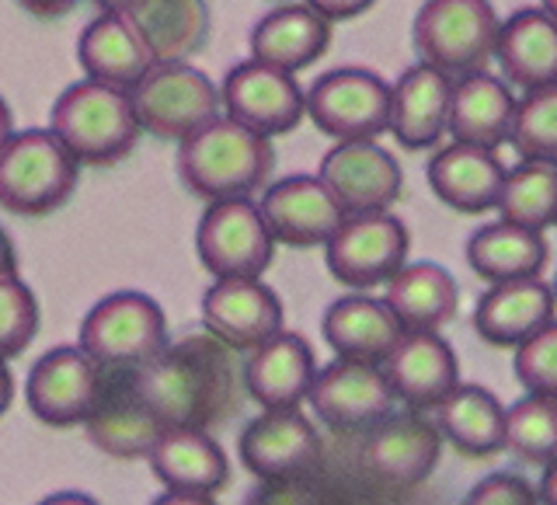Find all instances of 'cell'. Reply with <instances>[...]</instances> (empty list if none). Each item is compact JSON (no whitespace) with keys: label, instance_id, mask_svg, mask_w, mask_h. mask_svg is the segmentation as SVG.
<instances>
[{"label":"cell","instance_id":"obj_13","mask_svg":"<svg viewBox=\"0 0 557 505\" xmlns=\"http://www.w3.org/2000/svg\"><path fill=\"white\" fill-rule=\"evenodd\" d=\"M318 178L345 217L387 213L405 188V171H400L397 157L387 147H380L376 139L335 144L321 157Z\"/></svg>","mask_w":557,"mask_h":505},{"label":"cell","instance_id":"obj_27","mask_svg":"<svg viewBox=\"0 0 557 505\" xmlns=\"http://www.w3.org/2000/svg\"><path fill=\"white\" fill-rule=\"evenodd\" d=\"M331 32H335L331 22H324L304 0H289V4H278L275 11H269L251 28V60L286 70V74H300V70L313 66L327 52Z\"/></svg>","mask_w":557,"mask_h":505},{"label":"cell","instance_id":"obj_22","mask_svg":"<svg viewBox=\"0 0 557 505\" xmlns=\"http://www.w3.org/2000/svg\"><path fill=\"white\" fill-rule=\"evenodd\" d=\"M147 464L153 478L164 484V492L216 495L231 484V457L209 435V429H164L150 446Z\"/></svg>","mask_w":557,"mask_h":505},{"label":"cell","instance_id":"obj_31","mask_svg":"<svg viewBox=\"0 0 557 505\" xmlns=\"http://www.w3.org/2000/svg\"><path fill=\"white\" fill-rule=\"evenodd\" d=\"M77 63L87 81L133 91L153 66V57L126 14H98L77 39Z\"/></svg>","mask_w":557,"mask_h":505},{"label":"cell","instance_id":"obj_39","mask_svg":"<svg viewBox=\"0 0 557 505\" xmlns=\"http://www.w3.org/2000/svg\"><path fill=\"white\" fill-rule=\"evenodd\" d=\"M512 370L527 394L554 397V391H557V324L540 328L536 335L516 345Z\"/></svg>","mask_w":557,"mask_h":505},{"label":"cell","instance_id":"obj_9","mask_svg":"<svg viewBox=\"0 0 557 505\" xmlns=\"http://www.w3.org/2000/svg\"><path fill=\"white\" fill-rule=\"evenodd\" d=\"M324 266L342 286L366 293L383 286L387 279L405 266L411 251V234L405 220L387 213H352L321 244Z\"/></svg>","mask_w":557,"mask_h":505},{"label":"cell","instance_id":"obj_44","mask_svg":"<svg viewBox=\"0 0 557 505\" xmlns=\"http://www.w3.org/2000/svg\"><path fill=\"white\" fill-rule=\"evenodd\" d=\"M150 505H220L216 495H191V492H161Z\"/></svg>","mask_w":557,"mask_h":505},{"label":"cell","instance_id":"obj_10","mask_svg":"<svg viewBox=\"0 0 557 505\" xmlns=\"http://www.w3.org/2000/svg\"><path fill=\"white\" fill-rule=\"evenodd\" d=\"M196 255L213 279H261L275 258V241L251 196L206 202L196 223Z\"/></svg>","mask_w":557,"mask_h":505},{"label":"cell","instance_id":"obj_46","mask_svg":"<svg viewBox=\"0 0 557 505\" xmlns=\"http://www.w3.org/2000/svg\"><path fill=\"white\" fill-rule=\"evenodd\" d=\"M0 275H17V248L4 226H0Z\"/></svg>","mask_w":557,"mask_h":505},{"label":"cell","instance_id":"obj_45","mask_svg":"<svg viewBox=\"0 0 557 505\" xmlns=\"http://www.w3.org/2000/svg\"><path fill=\"white\" fill-rule=\"evenodd\" d=\"M35 505H101L95 495H87V492H74V488H66V492H52L46 495L42 502H35Z\"/></svg>","mask_w":557,"mask_h":505},{"label":"cell","instance_id":"obj_36","mask_svg":"<svg viewBox=\"0 0 557 505\" xmlns=\"http://www.w3.org/2000/svg\"><path fill=\"white\" fill-rule=\"evenodd\" d=\"M502 449L516 453L522 464L544 467L557 457V408L554 397L527 394L505 408Z\"/></svg>","mask_w":557,"mask_h":505},{"label":"cell","instance_id":"obj_51","mask_svg":"<svg viewBox=\"0 0 557 505\" xmlns=\"http://www.w3.org/2000/svg\"><path fill=\"white\" fill-rule=\"evenodd\" d=\"M540 11H544V14H550L554 22H557V0H544V4H540Z\"/></svg>","mask_w":557,"mask_h":505},{"label":"cell","instance_id":"obj_8","mask_svg":"<svg viewBox=\"0 0 557 505\" xmlns=\"http://www.w3.org/2000/svg\"><path fill=\"white\" fill-rule=\"evenodd\" d=\"M139 133L153 139H185L220 115V91L209 74L191 63H153L133 91Z\"/></svg>","mask_w":557,"mask_h":505},{"label":"cell","instance_id":"obj_30","mask_svg":"<svg viewBox=\"0 0 557 505\" xmlns=\"http://www.w3.org/2000/svg\"><path fill=\"white\" fill-rule=\"evenodd\" d=\"M383 286L400 331H443L460 310V286L440 261H405Z\"/></svg>","mask_w":557,"mask_h":505},{"label":"cell","instance_id":"obj_40","mask_svg":"<svg viewBox=\"0 0 557 505\" xmlns=\"http://www.w3.org/2000/svg\"><path fill=\"white\" fill-rule=\"evenodd\" d=\"M463 505H536V492L516 470H495V475H484L470 488Z\"/></svg>","mask_w":557,"mask_h":505},{"label":"cell","instance_id":"obj_7","mask_svg":"<svg viewBox=\"0 0 557 505\" xmlns=\"http://www.w3.org/2000/svg\"><path fill=\"white\" fill-rule=\"evenodd\" d=\"M304 115L335 144L380 139L391 119V84L366 66L327 70L304 91Z\"/></svg>","mask_w":557,"mask_h":505},{"label":"cell","instance_id":"obj_17","mask_svg":"<svg viewBox=\"0 0 557 505\" xmlns=\"http://www.w3.org/2000/svg\"><path fill=\"white\" fill-rule=\"evenodd\" d=\"M440 453H443V440L435 432L432 418L405 408L383 415L376 426L366 429L362 464L383 484L414 488L435 470Z\"/></svg>","mask_w":557,"mask_h":505},{"label":"cell","instance_id":"obj_41","mask_svg":"<svg viewBox=\"0 0 557 505\" xmlns=\"http://www.w3.org/2000/svg\"><path fill=\"white\" fill-rule=\"evenodd\" d=\"M304 478H293V481H261V495L251 505H318L310 492H304Z\"/></svg>","mask_w":557,"mask_h":505},{"label":"cell","instance_id":"obj_33","mask_svg":"<svg viewBox=\"0 0 557 505\" xmlns=\"http://www.w3.org/2000/svg\"><path fill=\"white\" fill-rule=\"evenodd\" d=\"M550 261V244L544 231L516 223H484L467 237V266L478 279L492 283H509V279H533L544 275Z\"/></svg>","mask_w":557,"mask_h":505},{"label":"cell","instance_id":"obj_3","mask_svg":"<svg viewBox=\"0 0 557 505\" xmlns=\"http://www.w3.org/2000/svg\"><path fill=\"white\" fill-rule=\"evenodd\" d=\"M49 133L74 157L77 168H112L136 150L139 122L129 91L109 84H70L49 112Z\"/></svg>","mask_w":557,"mask_h":505},{"label":"cell","instance_id":"obj_50","mask_svg":"<svg viewBox=\"0 0 557 505\" xmlns=\"http://www.w3.org/2000/svg\"><path fill=\"white\" fill-rule=\"evenodd\" d=\"M14 133V115H11V104L0 98V147H4V139Z\"/></svg>","mask_w":557,"mask_h":505},{"label":"cell","instance_id":"obj_37","mask_svg":"<svg viewBox=\"0 0 557 505\" xmlns=\"http://www.w3.org/2000/svg\"><path fill=\"white\" fill-rule=\"evenodd\" d=\"M509 144L519 161H554L557 157V84L527 91L512 109Z\"/></svg>","mask_w":557,"mask_h":505},{"label":"cell","instance_id":"obj_4","mask_svg":"<svg viewBox=\"0 0 557 505\" xmlns=\"http://www.w3.org/2000/svg\"><path fill=\"white\" fill-rule=\"evenodd\" d=\"M171 342L168 313L150 293L119 290L84 313L77 345L104 373H133Z\"/></svg>","mask_w":557,"mask_h":505},{"label":"cell","instance_id":"obj_6","mask_svg":"<svg viewBox=\"0 0 557 505\" xmlns=\"http://www.w3.org/2000/svg\"><path fill=\"white\" fill-rule=\"evenodd\" d=\"M502 17L492 0H425L414 14L411 46L418 63L446 77L474 74L492 60Z\"/></svg>","mask_w":557,"mask_h":505},{"label":"cell","instance_id":"obj_20","mask_svg":"<svg viewBox=\"0 0 557 505\" xmlns=\"http://www.w3.org/2000/svg\"><path fill=\"white\" fill-rule=\"evenodd\" d=\"M258 213L265 220L272 241L286 244V248H321L345 217L318 174L278 178L265 188Z\"/></svg>","mask_w":557,"mask_h":505},{"label":"cell","instance_id":"obj_12","mask_svg":"<svg viewBox=\"0 0 557 505\" xmlns=\"http://www.w3.org/2000/svg\"><path fill=\"white\" fill-rule=\"evenodd\" d=\"M101 391L98 362L81 345L49 348L32 362L25 380V405L32 418H39L49 429L81 426L87 411L95 408Z\"/></svg>","mask_w":557,"mask_h":505},{"label":"cell","instance_id":"obj_19","mask_svg":"<svg viewBox=\"0 0 557 505\" xmlns=\"http://www.w3.org/2000/svg\"><path fill=\"white\" fill-rule=\"evenodd\" d=\"M313 373H318L313 345L300 331L283 328L248 353L240 366V387L258 408H300Z\"/></svg>","mask_w":557,"mask_h":505},{"label":"cell","instance_id":"obj_34","mask_svg":"<svg viewBox=\"0 0 557 505\" xmlns=\"http://www.w3.org/2000/svg\"><path fill=\"white\" fill-rule=\"evenodd\" d=\"M126 17L153 63H185L196 57L213 25L206 0H139Z\"/></svg>","mask_w":557,"mask_h":505},{"label":"cell","instance_id":"obj_2","mask_svg":"<svg viewBox=\"0 0 557 505\" xmlns=\"http://www.w3.org/2000/svg\"><path fill=\"white\" fill-rule=\"evenodd\" d=\"M272 168V139L226 115H216L202 130L178 139L182 185L206 202L255 196L258 188H265Z\"/></svg>","mask_w":557,"mask_h":505},{"label":"cell","instance_id":"obj_29","mask_svg":"<svg viewBox=\"0 0 557 505\" xmlns=\"http://www.w3.org/2000/svg\"><path fill=\"white\" fill-rule=\"evenodd\" d=\"M321 335L338 359L380 366L405 331L383 300L370 293H348L324 310Z\"/></svg>","mask_w":557,"mask_h":505},{"label":"cell","instance_id":"obj_28","mask_svg":"<svg viewBox=\"0 0 557 505\" xmlns=\"http://www.w3.org/2000/svg\"><path fill=\"white\" fill-rule=\"evenodd\" d=\"M492 60L502 66V81L522 91L557 84V22L540 8H522L498 25Z\"/></svg>","mask_w":557,"mask_h":505},{"label":"cell","instance_id":"obj_48","mask_svg":"<svg viewBox=\"0 0 557 505\" xmlns=\"http://www.w3.org/2000/svg\"><path fill=\"white\" fill-rule=\"evenodd\" d=\"M11 401H14V377L8 370V362L0 359V415H8Z\"/></svg>","mask_w":557,"mask_h":505},{"label":"cell","instance_id":"obj_25","mask_svg":"<svg viewBox=\"0 0 557 505\" xmlns=\"http://www.w3.org/2000/svg\"><path fill=\"white\" fill-rule=\"evenodd\" d=\"M449 84L453 77L440 74L429 63L408 66L391 84V119L387 133L405 150H432L446 136L449 112Z\"/></svg>","mask_w":557,"mask_h":505},{"label":"cell","instance_id":"obj_11","mask_svg":"<svg viewBox=\"0 0 557 505\" xmlns=\"http://www.w3.org/2000/svg\"><path fill=\"white\" fill-rule=\"evenodd\" d=\"M220 91V112L240 126L255 130L258 136L275 139L293 133L304 115V87L293 74L275 70L269 63L244 60L231 74L216 84Z\"/></svg>","mask_w":557,"mask_h":505},{"label":"cell","instance_id":"obj_15","mask_svg":"<svg viewBox=\"0 0 557 505\" xmlns=\"http://www.w3.org/2000/svg\"><path fill=\"white\" fill-rule=\"evenodd\" d=\"M237 453L258 481H293L318 464L321 435L300 408H261L244 426Z\"/></svg>","mask_w":557,"mask_h":505},{"label":"cell","instance_id":"obj_14","mask_svg":"<svg viewBox=\"0 0 557 505\" xmlns=\"http://www.w3.org/2000/svg\"><path fill=\"white\" fill-rule=\"evenodd\" d=\"M307 405L313 418H321L327 429L338 432H362L376 426L383 415L394 411L391 383L376 362L338 359L313 373Z\"/></svg>","mask_w":557,"mask_h":505},{"label":"cell","instance_id":"obj_35","mask_svg":"<svg viewBox=\"0 0 557 505\" xmlns=\"http://www.w3.org/2000/svg\"><path fill=\"white\" fill-rule=\"evenodd\" d=\"M495 213L505 223L547 234L557 220V164L519 161L516 168H505Z\"/></svg>","mask_w":557,"mask_h":505},{"label":"cell","instance_id":"obj_1","mask_svg":"<svg viewBox=\"0 0 557 505\" xmlns=\"http://www.w3.org/2000/svg\"><path fill=\"white\" fill-rule=\"evenodd\" d=\"M136 397L164 429H209L237 408V366L231 348L213 335L168 342L161 353L129 373Z\"/></svg>","mask_w":557,"mask_h":505},{"label":"cell","instance_id":"obj_24","mask_svg":"<svg viewBox=\"0 0 557 505\" xmlns=\"http://www.w3.org/2000/svg\"><path fill=\"white\" fill-rule=\"evenodd\" d=\"M512 87L502 77L484 74H460L449 84V112H446V136L453 144L481 147V150H498L509 144V126H512Z\"/></svg>","mask_w":557,"mask_h":505},{"label":"cell","instance_id":"obj_32","mask_svg":"<svg viewBox=\"0 0 557 505\" xmlns=\"http://www.w3.org/2000/svg\"><path fill=\"white\" fill-rule=\"evenodd\" d=\"M432 426L440 440L453 446L460 457L487 460L502 453V426H505V405L481 387V383H457L440 405L432 408Z\"/></svg>","mask_w":557,"mask_h":505},{"label":"cell","instance_id":"obj_43","mask_svg":"<svg viewBox=\"0 0 557 505\" xmlns=\"http://www.w3.org/2000/svg\"><path fill=\"white\" fill-rule=\"evenodd\" d=\"M81 4V0H17V8L28 11L32 17H42V22H52V17H63Z\"/></svg>","mask_w":557,"mask_h":505},{"label":"cell","instance_id":"obj_49","mask_svg":"<svg viewBox=\"0 0 557 505\" xmlns=\"http://www.w3.org/2000/svg\"><path fill=\"white\" fill-rule=\"evenodd\" d=\"M95 4L101 8V14H129L139 0H95Z\"/></svg>","mask_w":557,"mask_h":505},{"label":"cell","instance_id":"obj_5","mask_svg":"<svg viewBox=\"0 0 557 505\" xmlns=\"http://www.w3.org/2000/svg\"><path fill=\"white\" fill-rule=\"evenodd\" d=\"M81 178L77 161L49 130L11 133L0 147V209L49 217L70 202Z\"/></svg>","mask_w":557,"mask_h":505},{"label":"cell","instance_id":"obj_18","mask_svg":"<svg viewBox=\"0 0 557 505\" xmlns=\"http://www.w3.org/2000/svg\"><path fill=\"white\" fill-rule=\"evenodd\" d=\"M394 401L411 411H432L460 383V362L440 331H405L380 362Z\"/></svg>","mask_w":557,"mask_h":505},{"label":"cell","instance_id":"obj_42","mask_svg":"<svg viewBox=\"0 0 557 505\" xmlns=\"http://www.w3.org/2000/svg\"><path fill=\"white\" fill-rule=\"evenodd\" d=\"M304 4L318 11L324 22L338 25V22H352V17L366 14L376 0H304Z\"/></svg>","mask_w":557,"mask_h":505},{"label":"cell","instance_id":"obj_47","mask_svg":"<svg viewBox=\"0 0 557 505\" xmlns=\"http://www.w3.org/2000/svg\"><path fill=\"white\" fill-rule=\"evenodd\" d=\"M554 475H557V464H544V467H540V488H533V492H536V505H557L554 502Z\"/></svg>","mask_w":557,"mask_h":505},{"label":"cell","instance_id":"obj_23","mask_svg":"<svg viewBox=\"0 0 557 505\" xmlns=\"http://www.w3.org/2000/svg\"><path fill=\"white\" fill-rule=\"evenodd\" d=\"M554 290L544 275L492 283L474 307L478 338L495 348H516L536 335L540 328L554 324Z\"/></svg>","mask_w":557,"mask_h":505},{"label":"cell","instance_id":"obj_38","mask_svg":"<svg viewBox=\"0 0 557 505\" xmlns=\"http://www.w3.org/2000/svg\"><path fill=\"white\" fill-rule=\"evenodd\" d=\"M39 296L17 275H0V359L11 362L39 335Z\"/></svg>","mask_w":557,"mask_h":505},{"label":"cell","instance_id":"obj_21","mask_svg":"<svg viewBox=\"0 0 557 505\" xmlns=\"http://www.w3.org/2000/svg\"><path fill=\"white\" fill-rule=\"evenodd\" d=\"M81 426L91 446L115 460H147L157 435L164 432L161 418L136 397L129 373H104V370H101V391L95 408L87 411Z\"/></svg>","mask_w":557,"mask_h":505},{"label":"cell","instance_id":"obj_26","mask_svg":"<svg viewBox=\"0 0 557 505\" xmlns=\"http://www.w3.org/2000/svg\"><path fill=\"white\" fill-rule=\"evenodd\" d=\"M429 188L443 206L457 209L467 217L492 213L498 202V188L505 178V164L498 161L495 150L467 147V144H449L432 153L425 168Z\"/></svg>","mask_w":557,"mask_h":505},{"label":"cell","instance_id":"obj_16","mask_svg":"<svg viewBox=\"0 0 557 505\" xmlns=\"http://www.w3.org/2000/svg\"><path fill=\"white\" fill-rule=\"evenodd\" d=\"M286 310L278 293L261 279H216L202 293V328L231 353H251L255 345L283 331Z\"/></svg>","mask_w":557,"mask_h":505}]
</instances>
